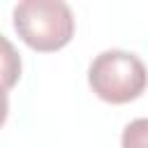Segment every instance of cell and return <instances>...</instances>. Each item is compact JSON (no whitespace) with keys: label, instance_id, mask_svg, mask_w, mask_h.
Wrapping results in <instances>:
<instances>
[{"label":"cell","instance_id":"6da1fadb","mask_svg":"<svg viewBox=\"0 0 148 148\" xmlns=\"http://www.w3.org/2000/svg\"><path fill=\"white\" fill-rule=\"evenodd\" d=\"M14 30L32 51H60L74 37V14L62 0H23L14 7Z\"/></svg>","mask_w":148,"mask_h":148},{"label":"cell","instance_id":"7a4b0ae2","mask_svg":"<svg viewBox=\"0 0 148 148\" xmlns=\"http://www.w3.org/2000/svg\"><path fill=\"white\" fill-rule=\"evenodd\" d=\"M88 86L109 104H127L143 95L148 69L139 56L120 49H109L95 56L88 67Z\"/></svg>","mask_w":148,"mask_h":148},{"label":"cell","instance_id":"3957f363","mask_svg":"<svg viewBox=\"0 0 148 148\" xmlns=\"http://www.w3.org/2000/svg\"><path fill=\"white\" fill-rule=\"evenodd\" d=\"M21 79V56L16 46L0 35V86L5 90H12Z\"/></svg>","mask_w":148,"mask_h":148},{"label":"cell","instance_id":"277c9868","mask_svg":"<svg viewBox=\"0 0 148 148\" xmlns=\"http://www.w3.org/2000/svg\"><path fill=\"white\" fill-rule=\"evenodd\" d=\"M120 148H148V118H136L125 125Z\"/></svg>","mask_w":148,"mask_h":148},{"label":"cell","instance_id":"5b68a950","mask_svg":"<svg viewBox=\"0 0 148 148\" xmlns=\"http://www.w3.org/2000/svg\"><path fill=\"white\" fill-rule=\"evenodd\" d=\"M7 113H9V95H7V90L0 86V127L5 125Z\"/></svg>","mask_w":148,"mask_h":148}]
</instances>
